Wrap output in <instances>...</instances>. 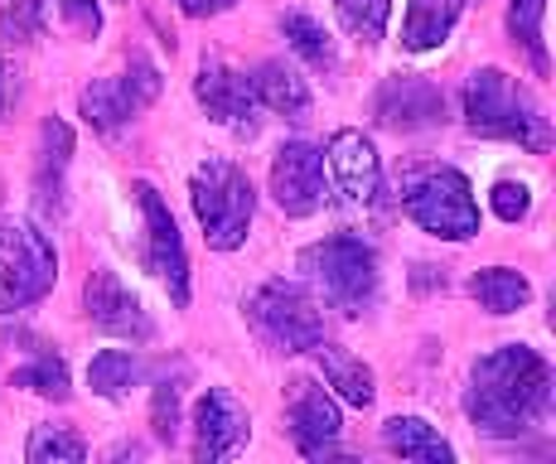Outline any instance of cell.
<instances>
[{"mask_svg": "<svg viewBox=\"0 0 556 464\" xmlns=\"http://www.w3.org/2000/svg\"><path fill=\"white\" fill-rule=\"evenodd\" d=\"M155 97H160V68L146 59V53H131L126 73L83 88L78 106H83V116H88L98 131H122V126L131 122V116H141Z\"/></svg>", "mask_w": 556, "mask_h": 464, "instance_id": "8", "label": "cell"}, {"mask_svg": "<svg viewBox=\"0 0 556 464\" xmlns=\"http://www.w3.org/2000/svg\"><path fill=\"white\" fill-rule=\"evenodd\" d=\"M189 203L203 228V242L213 252H238L248 242L252 213H256V189L232 160H203L189 179Z\"/></svg>", "mask_w": 556, "mask_h": 464, "instance_id": "3", "label": "cell"}, {"mask_svg": "<svg viewBox=\"0 0 556 464\" xmlns=\"http://www.w3.org/2000/svg\"><path fill=\"white\" fill-rule=\"evenodd\" d=\"M136 203L146 213V266L160 276L169 300L185 310L189 305V256H185V237L175 228V213L160 199V189L146 185V179H136Z\"/></svg>", "mask_w": 556, "mask_h": 464, "instance_id": "9", "label": "cell"}, {"mask_svg": "<svg viewBox=\"0 0 556 464\" xmlns=\"http://www.w3.org/2000/svg\"><path fill=\"white\" fill-rule=\"evenodd\" d=\"M281 35L291 39V49L301 53L315 73H334L339 68V49L334 39H329V29L319 25L315 15H305V10H291V15H281Z\"/></svg>", "mask_w": 556, "mask_h": 464, "instance_id": "24", "label": "cell"}, {"mask_svg": "<svg viewBox=\"0 0 556 464\" xmlns=\"http://www.w3.org/2000/svg\"><path fill=\"white\" fill-rule=\"evenodd\" d=\"M252 436V416L242 412V402L223 387H208L194 406V460L199 464H218L232 460Z\"/></svg>", "mask_w": 556, "mask_h": 464, "instance_id": "14", "label": "cell"}, {"mask_svg": "<svg viewBox=\"0 0 556 464\" xmlns=\"http://www.w3.org/2000/svg\"><path fill=\"white\" fill-rule=\"evenodd\" d=\"M73 160V131L63 122H45L39 131V160H35V209L45 218H59L63 213V175H68Z\"/></svg>", "mask_w": 556, "mask_h": 464, "instance_id": "17", "label": "cell"}, {"mask_svg": "<svg viewBox=\"0 0 556 464\" xmlns=\"http://www.w3.org/2000/svg\"><path fill=\"white\" fill-rule=\"evenodd\" d=\"M59 252L35 223H0V315H15L53 290Z\"/></svg>", "mask_w": 556, "mask_h": 464, "instance_id": "6", "label": "cell"}, {"mask_svg": "<svg viewBox=\"0 0 556 464\" xmlns=\"http://www.w3.org/2000/svg\"><path fill=\"white\" fill-rule=\"evenodd\" d=\"M238 0H179V10H185L189 20H208V15H223V10H232Z\"/></svg>", "mask_w": 556, "mask_h": 464, "instance_id": "33", "label": "cell"}, {"mask_svg": "<svg viewBox=\"0 0 556 464\" xmlns=\"http://www.w3.org/2000/svg\"><path fill=\"white\" fill-rule=\"evenodd\" d=\"M382 446L402 460H416V464H455V450L431 421L421 416H392L382 426Z\"/></svg>", "mask_w": 556, "mask_h": 464, "instance_id": "18", "label": "cell"}, {"mask_svg": "<svg viewBox=\"0 0 556 464\" xmlns=\"http://www.w3.org/2000/svg\"><path fill=\"white\" fill-rule=\"evenodd\" d=\"M309 353H315L325 383L334 387L349 406H358V412H363V406H372V397H378V392H372V368H368V363L354 359L349 349H339V343H325V339H319Z\"/></svg>", "mask_w": 556, "mask_h": 464, "instance_id": "19", "label": "cell"}, {"mask_svg": "<svg viewBox=\"0 0 556 464\" xmlns=\"http://www.w3.org/2000/svg\"><path fill=\"white\" fill-rule=\"evenodd\" d=\"M271 199L286 218H309L325 209V155L309 140H286L271 160Z\"/></svg>", "mask_w": 556, "mask_h": 464, "instance_id": "11", "label": "cell"}, {"mask_svg": "<svg viewBox=\"0 0 556 464\" xmlns=\"http://www.w3.org/2000/svg\"><path fill=\"white\" fill-rule=\"evenodd\" d=\"M88 383L98 397H106V402H122V397H131L136 387L146 383V363L126 349H102L88 368Z\"/></svg>", "mask_w": 556, "mask_h": 464, "instance_id": "23", "label": "cell"}, {"mask_svg": "<svg viewBox=\"0 0 556 464\" xmlns=\"http://www.w3.org/2000/svg\"><path fill=\"white\" fill-rule=\"evenodd\" d=\"M339 10V25L358 39V45H378L388 35V20H392V0H334Z\"/></svg>", "mask_w": 556, "mask_h": 464, "instance_id": "27", "label": "cell"}, {"mask_svg": "<svg viewBox=\"0 0 556 464\" xmlns=\"http://www.w3.org/2000/svg\"><path fill=\"white\" fill-rule=\"evenodd\" d=\"M25 460L29 464H83L88 460V446L73 426H35L29 430V446H25Z\"/></svg>", "mask_w": 556, "mask_h": 464, "instance_id": "26", "label": "cell"}, {"mask_svg": "<svg viewBox=\"0 0 556 464\" xmlns=\"http://www.w3.org/2000/svg\"><path fill=\"white\" fill-rule=\"evenodd\" d=\"M83 310H88V325L112 334V339H131V343H151L155 339V325L146 315L141 296L126 286L112 266H98L83 286Z\"/></svg>", "mask_w": 556, "mask_h": 464, "instance_id": "10", "label": "cell"}, {"mask_svg": "<svg viewBox=\"0 0 556 464\" xmlns=\"http://www.w3.org/2000/svg\"><path fill=\"white\" fill-rule=\"evenodd\" d=\"M151 426L165 446H175V430H179V383H160L155 387V412H151Z\"/></svg>", "mask_w": 556, "mask_h": 464, "instance_id": "31", "label": "cell"}, {"mask_svg": "<svg viewBox=\"0 0 556 464\" xmlns=\"http://www.w3.org/2000/svg\"><path fill=\"white\" fill-rule=\"evenodd\" d=\"M252 92H256V106H271V112L291 116V122H301V116L309 112L305 78L295 68H286L281 59H266L262 68L252 73Z\"/></svg>", "mask_w": 556, "mask_h": 464, "instance_id": "21", "label": "cell"}, {"mask_svg": "<svg viewBox=\"0 0 556 464\" xmlns=\"http://www.w3.org/2000/svg\"><path fill=\"white\" fill-rule=\"evenodd\" d=\"M402 209L421 233L445 237V242H469L479 233V203L469 179L451 165L416 170L402 185Z\"/></svg>", "mask_w": 556, "mask_h": 464, "instance_id": "5", "label": "cell"}, {"mask_svg": "<svg viewBox=\"0 0 556 464\" xmlns=\"http://www.w3.org/2000/svg\"><path fill=\"white\" fill-rule=\"evenodd\" d=\"M45 15H49V0H10L0 10V45H35L39 29H45Z\"/></svg>", "mask_w": 556, "mask_h": 464, "instance_id": "29", "label": "cell"}, {"mask_svg": "<svg viewBox=\"0 0 556 464\" xmlns=\"http://www.w3.org/2000/svg\"><path fill=\"white\" fill-rule=\"evenodd\" d=\"M286 426H291V440L305 460H319L339 446V406L325 387H315L309 377H295L291 383V406H286Z\"/></svg>", "mask_w": 556, "mask_h": 464, "instance_id": "16", "label": "cell"}, {"mask_svg": "<svg viewBox=\"0 0 556 464\" xmlns=\"http://www.w3.org/2000/svg\"><path fill=\"white\" fill-rule=\"evenodd\" d=\"M63 15H68V25L78 29V35H98L102 29V10L92 5V0H63Z\"/></svg>", "mask_w": 556, "mask_h": 464, "instance_id": "32", "label": "cell"}, {"mask_svg": "<svg viewBox=\"0 0 556 464\" xmlns=\"http://www.w3.org/2000/svg\"><path fill=\"white\" fill-rule=\"evenodd\" d=\"M194 97L199 106L213 116L218 126L238 136H252L256 131V92H252V78L218 59V53H203L199 63V78H194Z\"/></svg>", "mask_w": 556, "mask_h": 464, "instance_id": "12", "label": "cell"}, {"mask_svg": "<svg viewBox=\"0 0 556 464\" xmlns=\"http://www.w3.org/2000/svg\"><path fill=\"white\" fill-rule=\"evenodd\" d=\"M465 416L484 436L518 440L552 416V363L528 343H504L484 353L469 373Z\"/></svg>", "mask_w": 556, "mask_h": 464, "instance_id": "1", "label": "cell"}, {"mask_svg": "<svg viewBox=\"0 0 556 464\" xmlns=\"http://www.w3.org/2000/svg\"><path fill=\"white\" fill-rule=\"evenodd\" d=\"M248 319L281 353H309L325 339V310L301 280H266L248 300Z\"/></svg>", "mask_w": 556, "mask_h": 464, "instance_id": "7", "label": "cell"}, {"mask_svg": "<svg viewBox=\"0 0 556 464\" xmlns=\"http://www.w3.org/2000/svg\"><path fill=\"white\" fill-rule=\"evenodd\" d=\"M15 387H25V392H35V397H49V402H68V363H63L59 353H39L35 363H25V368L15 373Z\"/></svg>", "mask_w": 556, "mask_h": 464, "instance_id": "28", "label": "cell"}, {"mask_svg": "<svg viewBox=\"0 0 556 464\" xmlns=\"http://www.w3.org/2000/svg\"><path fill=\"white\" fill-rule=\"evenodd\" d=\"M459 10H465V0H412L402 20V49H412V53L441 49L451 39Z\"/></svg>", "mask_w": 556, "mask_h": 464, "instance_id": "20", "label": "cell"}, {"mask_svg": "<svg viewBox=\"0 0 556 464\" xmlns=\"http://www.w3.org/2000/svg\"><path fill=\"white\" fill-rule=\"evenodd\" d=\"M465 126L475 136H494V140H513V146L542 150L552 146V122L538 106V97L522 88L518 78H508L504 68H479L465 83Z\"/></svg>", "mask_w": 556, "mask_h": 464, "instance_id": "2", "label": "cell"}, {"mask_svg": "<svg viewBox=\"0 0 556 464\" xmlns=\"http://www.w3.org/2000/svg\"><path fill=\"white\" fill-rule=\"evenodd\" d=\"M372 116L388 131H431V126L445 122V92L421 73H397L378 88Z\"/></svg>", "mask_w": 556, "mask_h": 464, "instance_id": "13", "label": "cell"}, {"mask_svg": "<svg viewBox=\"0 0 556 464\" xmlns=\"http://www.w3.org/2000/svg\"><path fill=\"white\" fill-rule=\"evenodd\" d=\"M469 296H475L479 310H489V315H518V310H528L532 286H528V276L513 272V266H484V272L469 276Z\"/></svg>", "mask_w": 556, "mask_h": 464, "instance_id": "22", "label": "cell"}, {"mask_svg": "<svg viewBox=\"0 0 556 464\" xmlns=\"http://www.w3.org/2000/svg\"><path fill=\"white\" fill-rule=\"evenodd\" d=\"M5 102H10V68L0 63V112H5Z\"/></svg>", "mask_w": 556, "mask_h": 464, "instance_id": "34", "label": "cell"}, {"mask_svg": "<svg viewBox=\"0 0 556 464\" xmlns=\"http://www.w3.org/2000/svg\"><path fill=\"white\" fill-rule=\"evenodd\" d=\"M301 272L315 280V286L329 296V305L344 310V315L368 310L372 296H378V280H382L378 247L363 242V237H354V233H339V237H325V242L305 247Z\"/></svg>", "mask_w": 556, "mask_h": 464, "instance_id": "4", "label": "cell"}, {"mask_svg": "<svg viewBox=\"0 0 556 464\" xmlns=\"http://www.w3.org/2000/svg\"><path fill=\"white\" fill-rule=\"evenodd\" d=\"M489 209H494V218H504V223H522L532 209V189L513 185V179H498L494 193H489Z\"/></svg>", "mask_w": 556, "mask_h": 464, "instance_id": "30", "label": "cell"}, {"mask_svg": "<svg viewBox=\"0 0 556 464\" xmlns=\"http://www.w3.org/2000/svg\"><path fill=\"white\" fill-rule=\"evenodd\" d=\"M325 165H329V179H334L339 199L354 203V209H368L382 189V160H378V146H372L363 131L344 126V131L329 136V150H325Z\"/></svg>", "mask_w": 556, "mask_h": 464, "instance_id": "15", "label": "cell"}, {"mask_svg": "<svg viewBox=\"0 0 556 464\" xmlns=\"http://www.w3.org/2000/svg\"><path fill=\"white\" fill-rule=\"evenodd\" d=\"M542 15H547V0H508V35L513 45L528 53L532 73L547 78V39H542Z\"/></svg>", "mask_w": 556, "mask_h": 464, "instance_id": "25", "label": "cell"}]
</instances>
